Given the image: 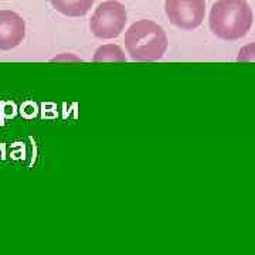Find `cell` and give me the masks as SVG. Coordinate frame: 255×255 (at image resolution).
<instances>
[{"mask_svg":"<svg viewBox=\"0 0 255 255\" xmlns=\"http://www.w3.org/2000/svg\"><path fill=\"white\" fill-rule=\"evenodd\" d=\"M166 16L180 30L191 31L200 26L206 16L204 0H166Z\"/></svg>","mask_w":255,"mask_h":255,"instance_id":"cell-4","label":"cell"},{"mask_svg":"<svg viewBox=\"0 0 255 255\" xmlns=\"http://www.w3.org/2000/svg\"><path fill=\"white\" fill-rule=\"evenodd\" d=\"M253 23L254 11L247 0H217L210 11V30L226 41L247 36Z\"/></svg>","mask_w":255,"mask_h":255,"instance_id":"cell-1","label":"cell"},{"mask_svg":"<svg viewBox=\"0 0 255 255\" xmlns=\"http://www.w3.org/2000/svg\"><path fill=\"white\" fill-rule=\"evenodd\" d=\"M164 30L152 20L135 21L125 33V48L133 61H157L167 50Z\"/></svg>","mask_w":255,"mask_h":255,"instance_id":"cell-2","label":"cell"},{"mask_svg":"<svg viewBox=\"0 0 255 255\" xmlns=\"http://www.w3.org/2000/svg\"><path fill=\"white\" fill-rule=\"evenodd\" d=\"M26 37V23L11 10H0V51L18 47Z\"/></svg>","mask_w":255,"mask_h":255,"instance_id":"cell-5","label":"cell"},{"mask_svg":"<svg viewBox=\"0 0 255 255\" xmlns=\"http://www.w3.org/2000/svg\"><path fill=\"white\" fill-rule=\"evenodd\" d=\"M237 60L238 61H255V43L243 47Z\"/></svg>","mask_w":255,"mask_h":255,"instance_id":"cell-8","label":"cell"},{"mask_svg":"<svg viewBox=\"0 0 255 255\" xmlns=\"http://www.w3.org/2000/svg\"><path fill=\"white\" fill-rule=\"evenodd\" d=\"M50 3L67 17H81L91 10L94 0H50Z\"/></svg>","mask_w":255,"mask_h":255,"instance_id":"cell-6","label":"cell"},{"mask_svg":"<svg viewBox=\"0 0 255 255\" xmlns=\"http://www.w3.org/2000/svg\"><path fill=\"white\" fill-rule=\"evenodd\" d=\"M94 61H127V57L124 54L122 48L117 44H105L101 46L95 54H94Z\"/></svg>","mask_w":255,"mask_h":255,"instance_id":"cell-7","label":"cell"},{"mask_svg":"<svg viewBox=\"0 0 255 255\" xmlns=\"http://www.w3.org/2000/svg\"><path fill=\"white\" fill-rule=\"evenodd\" d=\"M128 21L125 6L117 0H107L98 4L90 20L92 34L102 40L117 38L122 34Z\"/></svg>","mask_w":255,"mask_h":255,"instance_id":"cell-3","label":"cell"}]
</instances>
